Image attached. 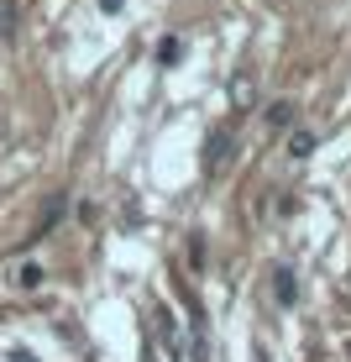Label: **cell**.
Listing matches in <instances>:
<instances>
[{
    "label": "cell",
    "instance_id": "obj_1",
    "mask_svg": "<svg viewBox=\"0 0 351 362\" xmlns=\"http://www.w3.org/2000/svg\"><path fill=\"white\" fill-rule=\"evenodd\" d=\"M231 142H236L231 127H215L205 136V173H225V163H231Z\"/></svg>",
    "mask_w": 351,
    "mask_h": 362
},
{
    "label": "cell",
    "instance_id": "obj_2",
    "mask_svg": "<svg viewBox=\"0 0 351 362\" xmlns=\"http://www.w3.org/2000/svg\"><path fill=\"white\" fill-rule=\"evenodd\" d=\"M273 299H278V305L288 310V305H299V273L294 268H273Z\"/></svg>",
    "mask_w": 351,
    "mask_h": 362
},
{
    "label": "cell",
    "instance_id": "obj_3",
    "mask_svg": "<svg viewBox=\"0 0 351 362\" xmlns=\"http://www.w3.org/2000/svg\"><path fill=\"white\" fill-rule=\"evenodd\" d=\"M262 121H268L273 132H288V127H299V105L294 100H273V105L262 110Z\"/></svg>",
    "mask_w": 351,
    "mask_h": 362
},
{
    "label": "cell",
    "instance_id": "obj_4",
    "mask_svg": "<svg viewBox=\"0 0 351 362\" xmlns=\"http://www.w3.org/2000/svg\"><path fill=\"white\" fill-rule=\"evenodd\" d=\"M157 336H162V346H168V362H179L184 357V336H179V320H173L168 310H157Z\"/></svg>",
    "mask_w": 351,
    "mask_h": 362
},
{
    "label": "cell",
    "instance_id": "obj_5",
    "mask_svg": "<svg viewBox=\"0 0 351 362\" xmlns=\"http://www.w3.org/2000/svg\"><path fill=\"white\" fill-rule=\"evenodd\" d=\"M42 263H16L11 268V289H21V294H32V289H42Z\"/></svg>",
    "mask_w": 351,
    "mask_h": 362
},
{
    "label": "cell",
    "instance_id": "obj_6",
    "mask_svg": "<svg viewBox=\"0 0 351 362\" xmlns=\"http://www.w3.org/2000/svg\"><path fill=\"white\" fill-rule=\"evenodd\" d=\"M231 100H236V110H246V105L257 100V79H252L246 69H236V74H231Z\"/></svg>",
    "mask_w": 351,
    "mask_h": 362
},
{
    "label": "cell",
    "instance_id": "obj_7",
    "mask_svg": "<svg viewBox=\"0 0 351 362\" xmlns=\"http://www.w3.org/2000/svg\"><path fill=\"white\" fill-rule=\"evenodd\" d=\"M16 32H21V6L16 0H0V42H11Z\"/></svg>",
    "mask_w": 351,
    "mask_h": 362
},
{
    "label": "cell",
    "instance_id": "obj_8",
    "mask_svg": "<svg viewBox=\"0 0 351 362\" xmlns=\"http://www.w3.org/2000/svg\"><path fill=\"white\" fill-rule=\"evenodd\" d=\"M315 153V132L309 127H288V158H309Z\"/></svg>",
    "mask_w": 351,
    "mask_h": 362
},
{
    "label": "cell",
    "instance_id": "obj_9",
    "mask_svg": "<svg viewBox=\"0 0 351 362\" xmlns=\"http://www.w3.org/2000/svg\"><path fill=\"white\" fill-rule=\"evenodd\" d=\"M179 58H184V37H173V32H168V37L157 42V64H162V69H173Z\"/></svg>",
    "mask_w": 351,
    "mask_h": 362
},
{
    "label": "cell",
    "instance_id": "obj_10",
    "mask_svg": "<svg viewBox=\"0 0 351 362\" xmlns=\"http://www.w3.org/2000/svg\"><path fill=\"white\" fill-rule=\"evenodd\" d=\"M121 6H126V0H100V11H105V16H116Z\"/></svg>",
    "mask_w": 351,
    "mask_h": 362
},
{
    "label": "cell",
    "instance_id": "obj_11",
    "mask_svg": "<svg viewBox=\"0 0 351 362\" xmlns=\"http://www.w3.org/2000/svg\"><path fill=\"white\" fill-rule=\"evenodd\" d=\"M341 352H346V362H351V341H346V346H341Z\"/></svg>",
    "mask_w": 351,
    "mask_h": 362
}]
</instances>
